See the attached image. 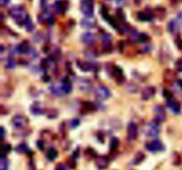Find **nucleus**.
<instances>
[{"mask_svg":"<svg viewBox=\"0 0 182 170\" xmlns=\"http://www.w3.org/2000/svg\"><path fill=\"white\" fill-rule=\"evenodd\" d=\"M9 13H10V16L12 18V20L19 25H21V24L24 25L27 18L29 17V14L27 13L25 8L21 5L12 6L10 9Z\"/></svg>","mask_w":182,"mask_h":170,"instance_id":"f257e3e1","label":"nucleus"},{"mask_svg":"<svg viewBox=\"0 0 182 170\" xmlns=\"http://www.w3.org/2000/svg\"><path fill=\"white\" fill-rule=\"evenodd\" d=\"M159 123L156 121H151L147 124L146 126V134L148 136L155 138L157 137L160 134V128H159Z\"/></svg>","mask_w":182,"mask_h":170,"instance_id":"f03ea898","label":"nucleus"},{"mask_svg":"<svg viewBox=\"0 0 182 170\" xmlns=\"http://www.w3.org/2000/svg\"><path fill=\"white\" fill-rule=\"evenodd\" d=\"M81 11L85 17H92L93 0H81Z\"/></svg>","mask_w":182,"mask_h":170,"instance_id":"7ed1b4c3","label":"nucleus"},{"mask_svg":"<svg viewBox=\"0 0 182 170\" xmlns=\"http://www.w3.org/2000/svg\"><path fill=\"white\" fill-rule=\"evenodd\" d=\"M12 125L17 129H22V128L26 127L29 123V119H28L25 115L22 114H17L12 118Z\"/></svg>","mask_w":182,"mask_h":170,"instance_id":"20e7f679","label":"nucleus"},{"mask_svg":"<svg viewBox=\"0 0 182 170\" xmlns=\"http://www.w3.org/2000/svg\"><path fill=\"white\" fill-rule=\"evenodd\" d=\"M95 96L97 97V98L101 99V100H105V99H108L111 96V92L109 89L107 88L106 86L100 85L95 90Z\"/></svg>","mask_w":182,"mask_h":170,"instance_id":"39448f33","label":"nucleus"},{"mask_svg":"<svg viewBox=\"0 0 182 170\" xmlns=\"http://www.w3.org/2000/svg\"><path fill=\"white\" fill-rule=\"evenodd\" d=\"M154 115H155V121L157 123H162L166 119L165 110L161 105H157L154 108Z\"/></svg>","mask_w":182,"mask_h":170,"instance_id":"423d86ee","label":"nucleus"},{"mask_svg":"<svg viewBox=\"0 0 182 170\" xmlns=\"http://www.w3.org/2000/svg\"><path fill=\"white\" fill-rule=\"evenodd\" d=\"M146 148L148 151L151 152H157L163 150V145L159 140H154V141L148 142L146 145Z\"/></svg>","mask_w":182,"mask_h":170,"instance_id":"0eeeda50","label":"nucleus"},{"mask_svg":"<svg viewBox=\"0 0 182 170\" xmlns=\"http://www.w3.org/2000/svg\"><path fill=\"white\" fill-rule=\"evenodd\" d=\"M78 87L83 91H90L92 89V84L91 81L87 78L79 77L77 81Z\"/></svg>","mask_w":182,"mask_h":170,"instance_id":"6e6552de","label":"nucleus"},{"mask_svg":"<svg viewBox=\"0 0 182 170\" xmlns=\"http://www.w3.org/2000/svg\"><path fill=\"white\" fill-rule=\"evenodd\" d=\"M138 136V126L134 122H130L127 125V138L129 141L136 139Z\"/></svg>","mask_w":182,"mask_h":170,"instance_id":"1a4fd4ad","label":"nucleus"},{"mask_svg":"<svg viewBox=\"0 0 182 170\" xmlns=\"http://www.w3.org/2000/svg\"><path fill=\"white\" fill-rule=\"evenodd\" d=\"M156 88L154 86H147L145 87L141 91V98L143 100H148V99L152 98L156 94Z\"/></svg>","mask_w":182,"mask_h":170,"instance_id":"9d476101","label":"nucleus"},{"mask_svg":"<svg viewBox=\"0 0 182 170\" xmlns=\"http://www.w3.org/2000/svg\"><path fill=\"white\" fill-rule=\"evenodd\" d=\"M167 106L172 111L173 113H175V114H179V113L180 112V111H181L180 105L175 100L173 97L167 99Z\"/></svg>","mask_w":182,"mask_h":170,"instance_id":"9b49d317","label":"nucleus"},{"mask_svg":"<svg viewBox=\"0 0 182 170\" xmlns=\"http://www.w3.org/2000/svg\"><path fill=\"white\" fill-rule=\"evenodd\" d=\"M167 27H168V30H169V32L171 34L175 35L179 30V21H177V20H172V21H170L169 22H168Z\"/></svg>","mask_w":182,"mask_h":170,"instance_id":"f8f14e48","label":"nucleus"},{"mask_svg":"<svg viewBox=\"0 0 182 170\" xmlns=\"http://www.w3.org/2000/svg\"><path fill=\"white\" fill-rule=\"evenodd\" d=\"M108 163H109V160L106 156H101V157L97 158V160H96V166L101 170L107 168L108 166Z\"/></svg>","mask_w":182,"mask_h":170,"instance_id":"ddd939ff","label":"nucleus"},{"mask_svg":"<svg viewBox=\"0 0 182 170\" xmlns=\"http://www.w3.org/2000/svg\"><path fill=\"white\" fill-rule=\"evenodd\" d=\"M81 39H82V42L83 44L89 45H92L95 41V35L91 32H85L82 35Z\"/></svg>","mask_w":182,"mask_h":170,"instance_id":"4468645a","label":"nucleus"},{"mask_svg":"<svg viewBox=\"0 0 182 170\" xmlns=\"http://www.w3.org/2000/svg\"><path fill=\"white\" fill-rule=\"evenodd\" d=\"M77 66L82 70V71H91V70H93V68L95 67L94 64L93 63H90V62H87V61H82V60H78L77 62Z\"/></svg>","mask_w":182,"mask_h":170,"instance_id":"2eb2a0df","label":"nucleus"},{"mask_svg":"<svg viewBox=\"0 0 182 170\" xmlns=\"http://www.w3.org/2000/svg\"><path fill=\"white\" fill-rule=\"evenodd\" d=\"M80 24L85 28H92L96 26V21L92 17H86L81 21Z\"/></svg>","mask_w":182,"mask_h":170,"instance_id":"dca6fc26","label":"nucleus"},{"mask_svg":"<svg viewBox=\"0 0 182 170\" xmlns=\"http://www.w3.org/2000/svg\"><path fill=\"white\" fill-rule=\"evenodd\" d=\"M112 73H113V76L116 78V80L118 82H123V80H124V76H123V70L115 66H113V71H112Z\"/></svg>","mask_w":182,"mask_h":170,"instance_id":"f3484780","label":"nucleus"},{"mask_svg":"<svg viewBox=\"0 0 182 170\" xmlns=\"http://www.w3.org/2000/svg\"><path fill=\"white\" fill-rule=\"evenodd\" d=\"M18 49H19V53H21V54L29 53L30 51V50H31L30 45V42L28 41L21 42V44L18 45Z\"/></svg>","mask_w":182,"mask_h":170,"instance_id":"a211bd4d","label":"nucleus"},{"mask_svg":"<svg viewBox=\"0 0 182 170\" xmlns=\"http://www.w3.org/2000/svg\"><path fill=\"white\" fill-rule=\"evenodd\" d=\"M61 88H62V90H64L65 93H69V92H71V90H72L71 82L67 77H65L62 80V82H61Z\"/></svg>","mask_w":182,"mask_h":170,"instance_id":"6ab92c4d","label":"nucleus"},{"mask_svg":"<svg viewBox=\"0 0 182 170\" xmlns=\"http://www.w3.org/2000/svg\"><path fill=\"white\" fill-rule=\"evenodd\" d=\"M138 18L143 21H149L153 19V14L148 12H139Z\"/></svg>","mask_w":182,"mask_h":170,"instance_id":"aec40b11","label":"nucleus"},{"mask_svg":"<svg viewBox=\"0 0 182 170\" xmlns=\"http://www.w3.org/2000/svg\"><path fill=\"white\" fill-rule=\"evenodd\" d=\"M49 90L55 96H58V97H61L65 92L64 90H62V88H60L58 86H56V85H51L49 87Z\"/></svg>","mask_w":182,"mask_h":170,"instance_id":"412c9836","label":"nucleus"},{"mask_svg":"<svg viewBox=\"0 0 182 170\" xmlns=\"http://www.w3.org/2000/svg\"><path fill=\"white\" fill-rule=\"evenodd\" d=\"M30 112L34 115H40V114L43 113V108L40 106L39 104L35 103L30 106Z\"/></svg>","mask_w":182,"mask_h":170,"instance_id":"4be33fe9","label":"nucleus"},{"mask_svg":"<svg viewBox=\"0 0 182 170\" xmlns=\"http://www.w3.org/2000/svg\"><path fill=\"white\" fill-rule=\"evenodd\" d=\"M57 156H58V152H57V151H56L54 148H50V149L47 151L46 157H47L48 160L53 161L56 158H57Z\"/></svg>","mask_w":182,"mask_h":170,"instance_id":"5701e85b","label":"nucleus"},{"mask_svg":"<svg viewBox=\"0 0 182 170\" xmlns=\"http://www.w3.org/2000/svg\"><path fill=\"white\" fill-rule=\"evenodd\" d=\"M126 90L130 93H136L139 90V86L134 82H128L126 84Z\"/></svg>","mask_w":182,"mask_h":170,"instance_id":"b1692460","label":"nucleus"},{"mask_svg":"<svg viewBox=\"0 0 182 170\" xmlns=\"http://www.w3.org/2000/svg\"><path fill=\"white\" fill-rule=\"evenodd\" d=\"M53 8H54V11L58 13H62L64 12V6H63V4L61 1L58 0V1H56L53 5Z\"/></svg>","mask_w":182,"mask_h":170,"instance_id":"393cba45","label":"nucleus"},{"mask_svg":"<svg viewBox=\"0 0 182 170\" xmlns=\"http://www.w3.org/2000/svg\"><path fill=\"white\" fill-rule=\"evenodd\" d=\"M24 26H25L26 30L29 31V32H31L34 29V25H33V22H32V21H31L30 16L27 18V20H26V21L24 23Z\"/></svg>","mask_w":182,"mask_h":170,"instance_id":"a878e982","label":"nucleus"},{"mask_svg":"<svg viewBox=\"0 0 182 170\" xmlns=\"http://www.w3.org/2000/svg\"><path fill=\"white\" fill-rule=\"evenodd\" d=\"M9 161L6 157H1L0 160V170H8Z\"/></svg>","mask_w":182,"mask_h":170,"instance_id":"bb28decb","label":"nucleus"},{"mask_svg":"<svg viewBox=\"0 0 182 170\" xmlns=\"http://www.w3.org/2000/svg\"><path fill=\"white\" fill-rule=\"evenodd\" d=\"M15 150L19 153H27L30 151V148L28 147V145L26 144H20L19 145H17Z\"/></svg>","mask_w":182,"mask_h":170,"instance_id":"cd10ccee","label":"nucleus"},{"mask_svg":"<svg viewBox=\"0 0 182 170\" xmlns=\"http://www.w3.org/2000/svg\"><path fill=\"white\" fill-rule=\"evenodd\" d=\"M119 145V140L117 137H113L110 140V151H114L117 149Z\"/></svg>","mask_w":182,"mask_h":170,"instance_id":"c85d7f7f","label":"nucleus"},{"mask_svg":"<svg viewBox=\"0 0 182 170\" xmlns=\"http://www.w3.org/2000/svg\"><path fill=\"white\" fill-rule=\"evenodd\" d=\"M145 159V155L142 153V152H138L135 157H134V160H133V164L134 165H138L141 163L143 160Z\"/></svg>","mask_w":182,"mask_h":170,"instance_id":"c756f323","label":"nucleus"},{"mask_svg":"<svg viewBox=\"0 0 182 170\" xmlns=\"http://www.w3.org/2000/svg\"><path fill=\"white\" fill-rule=\"evenodd\" d=\"M16 66V62L12 58H8L6 60V67L7 69H13Z\"/></svg>","mask_w":182,"mask_h":170,"instance_id":"7c9ffc66","label":"nucleus"},{"mask_svg":"<svg viewBox=\"0 0 182 170\" xmlns=\"http://www.w3.org/2000/svg\"><path fill=\"white\" fill-rule=\"evenodd\" d=\"M12 150V147L9 144H5L3 145V147H2V154H1V157H6V155H7Z\"/></svg>","mask_w":182,"mask_h":170,"instance_id":"2f4dec72","label":"nucleus"},{"mask_svg":"<svg viewBox=\"0 0 182 170\" xmlns=\"http://www.w3.org/2000/svg\"><path fill=\"white\" fill-rule=\"evenodd\" d=\"M101 40H102L104 42H109L111 41V39H112V36H111L110 34L102 31V32L101 33Z\"/></svg>","mask_w":182,"mask_h":170,"instance_id":"473e14b6","label":"nucleus"},{"mask_svg":"<svg viewBox=\"0 0 182 170\" xmlns=\"http://www.w3.org/2000/svg\"><path fill=\"white\" fill-rule=\"evenodd\" d=\"M156 15L157 16H162V18L163 17H164V15H165V9L164 8H162V7H158V8H156Z\"/></svg>","mask_w":182,"mask_h":170,"instance_id":"72a5a7b5","label":"nucleus"},{"mask_svg":"<svg viewBox=\"0 0 182 170\" xmlns=\"http://www.w3.org/2000/svg\"><path fill=\"white\" fill-rule=\"evenodd\" d=\"M58 112L56 111L55 109H51L48 112V117L50 118H55L56 116H58Z\"/></svg>","mask_w":182,"mask_h":170,"instance_id":"f704fd0d","label":"nucleus"},{"mask_svg":"<svg viewBox=\"0 0 182 170\" xmlns=\"http://www.w3.org/2000/svg\"><path fill=\"white\" fill-rule=\"evenodd\" d=\"M148 40V35L146 34H139V42H145Z\"/></svg>","mask_w":182,"mask_h":170,"instance_id":"c9c22d12","label":"nucleus"},{"mask_svg":"<svg viewBox=\"0 0 182 170\" xmlns=\"http://www.w3.org/2000/svg\"><path fill=\"white\" fill-rule=\"evenodd\" d=\"M117 17H118L119 20H121V21H124L125 17H124V14H123V11H122L121 9H119V10L117 11Z\"/></svg>","mask_w":182,"mask_h":170,"instance_id":"e433bc0d","label":"nucleus"},{"mask_svg":"<svg viewBox=\"0 0 182 170\" xmlns=\"http://www.w3.org/2000/svg\"><path fill=\"white\" fill-rule=\"evenodd\" d=\"M80 124V121L78 119H74L70 121V127L71 128H77Z\"/></svg>","mask_w":182,"mask_h":170,"instance_id":"4c0bfd02","label":"nucleus"},{"mask_svg":"<svg viewBox=\"0 0 182 170\" xmlns=\"http://www.w3.org/2000/svg\"><path fill=\"white\" fill-rule=\"evenodd\" d=\"M55 170H67V166L63 163H60L56 166Z\"/></svg>","mask_w":182,"mask_h":170,"instance_id":"58836bf2","label":"nucleus"},{"mask_svg":"<svg viewBox=\"0 0 182 170\" xmlns=\"http://www.w3.org/2000/svg\"><path fill=\"white\" fill-rule=\"evenodd\" d=\"M163 96L168 99V98H171V97H172V93L169 91V90H163Z\"/></svg>","mask_w":182,"mask_h":170,"instance_id":"ea45409f","label":"nucleus"},{"mask_svg":"<svg viewBox=\"0 0 182 170\" xmlns=\"http://www.w3.org/2000/svg\"><path fill=\"white\" fill-rule=\"evenodd\" d=\"M10 53L12 55H14L16 53H19V49H18V46H12L11 49H10Z\"/></svg>","mask_w":182,"mask_h":170,"instance_id":"a19ab883","label":"nucleus"},{"mask_svg":"<svg viewBox=\"0 0 182 170\" xmlns=\"http://www.w3.org/2000/svg\"><path fill=\"white\" fill-rule=\"evenodd\" d=\"M175 42H176L177 47H178L180 51H182V39H181V38H178V39H176Z\"/></svg>","mask_w":182,"mask_h":170,"instance_id":"79ce46f5","label":"nucleus"},{"mask_svg":"<svg viewBox=\"0 0 182 170\" xmlns=\"http://www.w3.org/2000/svg\"><path fill=\"white\" fill-rule=\"evenodd\" d=\"M37 147H38L39 150H41V151H43V150H44V143H43L42 141H37Z\"/></svg>","mask_w":182,"mask_h":170,"instance_id":"37998d69","label":"nucleus"},{"mask_svg":"<svg viewBox=\"0 0 182 170\" xmlns=\"http://www.w3.org/2000/svg\"><path fill=\"white\" fill-rule=\"evenodd\" d=\"M11 0H0V5L1 6H6L9 3H10Z\"/></svg>","mask_w":182,"mask_h":170,"instance_id":"c03bdc74","label":"nucleus"},{"mask_svg":"<svg viewBox=\"0 0 182 170\" xmlns=\"http://www.w3.org/2000/svg\"><path fill=\"white\" fill-rule=\"evenodd\" d=\"M176 66L179 69V70H182V58L180 60H179L177 62H176Z\"/></svg>","mask_w":182,"mask_h":170,"instance_id":"a18cd8bd","label":"nucleus"},{"mask_svg":"<svg viewBox=\"0 0 182 170\" xmlns=\"http://www.w3.org/2000/svg\"><path fill=\"white\" fill-rule=\"evenodd\" d=\"M5 135H6V132H5V129L3 127H1V139L3 140L5 138Z\"/></svg>","mask_w":182,"mask_h":170,"instance_id":"49530a36","label":"nucleus"},{"mask_svg":"<svg viewBox=\"0 0 182 170\" xmlns=\"http://www.w3.org/2000/svg\"><path fill=\"white\" fill-rule=\"evenodd\" d=\"M178 20H179V22H182V12H179V14H178Z\"/></svg>","mask_w":182,"mask_h":170,"instance_id":"de8ad7c7","label":"nucleus"},{"mask_svg":"<svg viewBox=\"0 0 182 170\" xmlns=\"http://www.w3.org/2000/svg\"><path fill=\"white\" fill-rule=\"evenodd\" d=\"M177 83L179 84V88H180V89L182 90V79H179V80H178Z\"/></svg>","mask_w":182,"mask_h":170,"instance_id":"09e8293b","label":"nucleus"},{"mask_svg":"<svg viewBox=\"0 0 182 170\" xmlns=\"http://www.w3.org/2000/svg\"><path fill=\"white\" fill-rule=\"evenodd\" d=\"M41 4L43 6H45L46 5V0H41Z\"/></svg>","mask_w":182,"mask_h":170,"instance_id":"8fccbe9b","label":"nucleus"},{"mask_svg":"<svg viewBox=\"0 0 182 170\" xmlns=\"http://www.w3.org/2000/svg\"><path fill=\"white\" fill-rule=\"evenodd\" d=\"M3 52H4V45H1V53H3Z\"/></svg>","mask_w":182,"mask_h":170,"instance_id":"3c124183","label":"nucleus"}]
</instances>
